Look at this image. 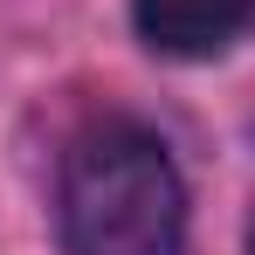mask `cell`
<instances>
[{"label":"cell","instance_id":"6da1fadb","mask_svg":"<svg viewBox=\"0 0 255 255\" xmlns=\"http://www.w3.org/2000/svg\"><path fill=\"white\" fill-rule=\"evenodd\" d=\"M55 221L69 255H179L186 186L166 138L138 118H97L76 131L55 179Z\"/></svg>","mask_w":255,"mask_h":255},{"label":"cell","instance_id":"7a4b0ae2","mask_svg":"<svg viewBox=\"0 0 255 255\" xmlns=\"http://www.w3.org/2000/svg\"><path fill=\"white\" fill-rule=\"evenodd\" d=\"M138 35L152 55H172V62H214L228 55L235 28L249 21L242 0H138L131 7Z\"/></svg>","mask_w":255,"mask_h":255},{"label":"cell","instance_id":"3957f363","mask_svg":"<svg viewBox=\"0 0 255 255\" xmlns=\"http://www.w3.org/2000/svg\"><path fill=\"white\" fill-rule=\"evenodd\" d=\"M242 7H249V21H255V0H242Z\"/></svg>","mask_w":255,"mask_h":255}]
</instances>
